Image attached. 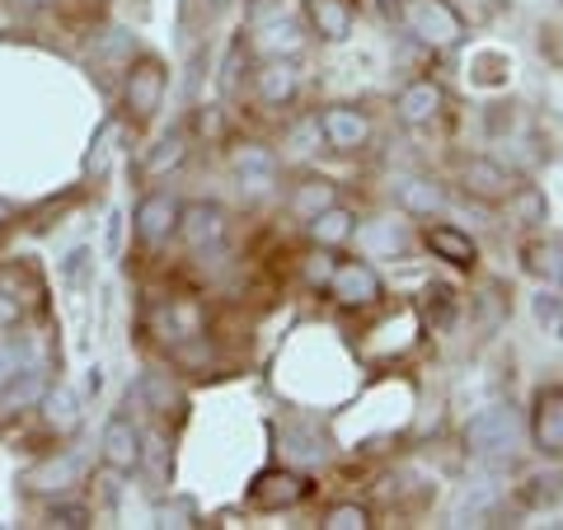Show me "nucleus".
I'll list each match as a JSON object with an SVG mask.
<instances>
[{"label": "nucleus", "instance_id": "41", "mask_svg": "<svg viewBox=\"0 0 563 530\" xmlns=\"http://www.w3.org/2000/svg\"><path fill=\"white\" fill-rule=\"evenodd\" d=\"M24 5H47V0H24Z\"/></svg>", "mask_w": 563, "mask_h": 530}, {"label": "nucleus", "instance_id": "31", "mask_svg": "<svg viewBox=\"0 0 563 530\" xmlns=\"http://www.w3.org/2000/svg\"><path fill=\"white\" fill-rule=\"evenodd\" d=\"M113 141H118V122L109 118V122H103V128H99L95 146H90V155H85V169H90V174H99L103 165H109V155H113Z\"/></svg>", "mask_w": 563, "mask_h": 530}, {"label": "nucleus", "instance_id": "13", "mask_svg": "<svg viewBox=\"0 0 563 530\" xmlns=\"http://www.w3.org/2000/svg\"><path fill=\"white\" fill-rule=\"evenodd\" d=\"M174 231H179V202H174L169 192H151V198H141V207H136V235L146 244H165Z\"/></svg>", "mask_w": 563, "mask_h": 530}, {"label": "nucleus", "instance_id": "17", "mask_svg": "<svg viewBox=\"0 0 563 530\" xmlns=\"http://www.w3.org/2000/svg\"><path fill=\"white\" fill-rule=\"evenodd\" d=\"M231 169H235L240 188L250 184L254 192H263V188L277 179V161H273V151H263V146H244V151H235V155H231Z\"/></svg>", "mask_w": 563, "mask_h": 530}, {"label": "nucleus", "instance_id": "35", "mask_svg": "<svg viewBox=\"0 0 563 530\" xmlns=\"http://www.w3.org/2000/svg\"><path fill=\"white\" fill-rule=\"evenodd\" d=\"M161 526H198V511H192L188 498H179V503L161 507Z\"/></svg>", "mask_w": 563, "mask_h": 530}, {"label": "nucleus", "instance_id": "5", "mask_svg": "<svg viewBox=\"0 0 563 530\" xmlns=\"http://www.w3.org/2000/svg\"><path fill=\"white\" fill-rule=\"evenodd\" d=\"M329 291H333V300H339V306L357 310V306H372V300H380V277H376L372 263L347 258V263H339V268H333Z\"/></svg>", "mask_w": 563, "mask_h": 530}, {"label": "nucleus", "instance_id": "9", "mask_svg": "<svg viewBox=\"0 0 563 530\" xmlns=\"http://www.w3.org/2000/svg\"><path fill=\"white\" fill-rule=\"evenodd\" d=\"M320 132L333 151H362L366 141H372V118L362 109H347V103H333L320 118Z\"/></svg>", "mask_w": 563, "mask_h": 530}, {"label": "nucleus", "instance_id": "40", "mask_svg": "<svg viewBox=\"0 0 563 530\" xmlns=\"http://www.w3.org/2000/svg\"><path fill=\"white\" fill-rule=\"evenodd\" d=\"M10 217H14V207H10V202H5V198H0V225H5V221H10Z\"/></svg>", "mask_w": 563, "mask_h": 530}, {"label": "nucleus", "instance_id": "24", "mask_svg": "<svg viewBox=\"0 0 563 530\" xmlns=\"http://www.w3.org/2000/svg\"><path fill=\"white\" fill-rule=\"evenodd\" d=\"M254 47L268 52V57H282V52H287V57H296V52H301V33H296L291 20H277V24H268V29L258 33Z\"/></svg>", "mask_w": 563, "mask_h": 530}, {"label": "nucleus", "instance_id": "33", "mask_svg": "<svg viewBox=\"0 0 563 530\" xmlns=\"http://www.w3.org/2000/svg\"><path fill=\"white\" fill-rule=\"evenodd\" d=\"M428 314L446 329L451 314H455V291H451V287H432V291H428Z\"/></svg>", "mask_w": 563, "mask_h": 530}, {"label": "nucleus", "instance_id": "6", "mask_svg": "<svg viewBox=\"0 0 563 530\" xmlns=\"http://www.w3.org/2000/svg\"><path fill=\"white\" fill-rule=\"evenodd\" d=\"M531 441L540 455L563 461V390H540L531 409Z\"/></svg>", "mask_w": 563, "mask_h": 530}, {"label": "nucleus", "instance_id": "21", "mask_svg": "<svg viewBox=\"0 0 563 530\" xmlns=\"http://www.w3.org/2000/svg\"><path fill=\"white\" fill-rule=\"evenodd\" d=\"M352 231H357V217H352V211H343L339 202L333 207H324L320 217H310V235L324 244V250H333V244H343Z\"/></svg>", "mask_w": 563, "mask_h": 530}, {"label": "nucleus", "instance_id": "14", "mask_svg": "<svg viewBox=\"0 0 563 530\" xmlns=\"http://www.w3.org/2000/svg\"><path fill=\"white\" fill-rule=\"evenodd\" d=\"M80 479V461L76 455H47V461H38L33 470H24V488L29 493H66L70 484Z\"/></svg>", "mask_w": 563, "mask_h": 530}, {"label": "nucleus", "instance_id": "39", "mask_svg": "<svg viewBox=\"0 0 563 530\" xmlns=\"http://www.w3.org/2000/svg\"><path fill=\"white\" fill-rule=\"evenodd\" d=\"M118 240H122V217H109V254H118Z\"/></svg>", "mask_w": 563, "mask_h": 530}, {"label": "nucleus", "instance_id": "34", "mask_svg": "<svg viewBox=\"0 0 563 530\" xmlns=\"http://www.w3.org/2000/svg\"><path fill=\"white\" fill-rule=\"evenodd\" d=\"M29 357H24V343H0V390L10 385V376L20 371Z\"/></svg>", "mask_w": 563, "mask_h": 530}, {"label": "nucleus", "instance_id": "7", "mask_svg": "<svg viewBox=\"0 0 563 530\" xmlns=\"http://www.w3.org/2000/svg\"><path fill=\"white\" fill-rule=\"evenodd\" d=\"M461 184L470 198H479V202H512V192H517L512 169H503L498 161H465Z\"/></svg>", "mask_w": 563, "mask_h": 530}, {"label": "nucleus", "instance_id": "25", "mask_svg": "<svg viewBox=\"0 0 563 530\" xmlns=\"http://www.w3.org/2000/svg\"><path fill=\"white\" fill-rule=\"evenodd\" d=\"M526 268L544 281H563V244H526Z\"/></svg>", "mask_w": 563, "mask_h": 530}, {"label": "nucleus", "instance_id": "32", "mask_svg": "<svg viewBox=\"0 0 563 530\" xmlns=\"http://www.w3.org/2000/svg\"><path fill=\"white\" fill-rule=\"evenodd\" d=\"M366 244H372V250H390V254H404V231L395 221H376V225H366Z\"/></svg>", "mask_w": 563, "mask_h": 530}, {"label": "nucleus", "instance_id": "16", "mask_svg": "<svg viewBox=\"0 0 563 530\" xmlns=\"http://www.w3.org/2000/svg\"><path fill=\"white\" fill-rule=\"evenodd\" d=\"M428 250L437 258L455 263V268H474L479 263V250H474V240L465 231H455V225H428Z\"/></svg>", "mask_w": 563, "mask_h": 530}, {"label": "nucleus", "instance_id": "19", "mask_svg": "<svg viewBox=\"0 0 563 530\" xmlns=\"http://www.w3.org/2000/svg\"><path fill=\"white\" fill-rule=\"evenodd\" d=\"M43 418L57 437H70L80 428V399L70 395L66 385H52V390H43Z\"/></svg>", "mask_w": 563, "mask_h": 530}, {"label": "nucleus", "instance_id": "8", "mask_svg": "<svg viewBox=\"0 0 563 530\" xmlns=\"http://www.w3.org/2000/svg\"><path fill=\"white\" fill-rule=\"evenodd\" d=\"M99 455L103 465H109L113 474H132L141 465V432L132 418H109V428H103V441H99Z\"/></svg>", "mask_w": 563, "mask_h": 530}, {"label": "nucleus", "instance_id": "2", "mask_svg": "<svg viewBox=\"0 0 563 530\" xmlns=\"http://www.w3.org/2000/svg\"><path fill=\"white\" fill-rule=\"evenodd\" d=\"M399 20L428 47H455L465 38V20L455 14V5H446V0H404Z\"/></svg>", "mask_w": 563, "mask_h": 530}, {"label": "nucleus", "instance_id": "28", "mask_svg": "<svg viewBox=\"0 0 563 530\" xmlns=\"http://www.w3.org/2000/svg\"><path fill=\"white\" fill-rule=\"evenodd\" d=\"M43 521L57 526V530H85V526H95V517H90V507H85V503H52Z\"/></svg>", "mask_w": 563, "mask_h": 530}, {"label": "nucleus", "instance_id": "38", "mask_svg": "<svg viewBox=\"0 0 563 530\" xmlns=\"http://www.w3.org/2000/svg\"><path fill=\"white\" fill-rule=\"evenodd\" d=\"M10 324H20V300L0 291V329H10Z\"/></svg>", "mask_w": 563, "mask_h": 530}, {"label": "nucleus", "instance_id": "26", "mask_svg": "<svg viewBox=\"0 0 563 530\" xmlns=\"http://www.w3.org/2000/svg\"><path fill=\"white\" fill-rule=\"evenodd\" d=\"M563 498V479L559 474H536V479H526V488H521V503L526 507H554Z\"/></svg>", "mask_w": 563, "mask_h": 530}, {"label": "nucleus", "instance_id": "29", "mask_svg": "<svg viewBox=\"0 0 563 530\" xmlns=\"http://www.w3.org/2000/svg\"><path fill=\"white\" fill-rule=\"evenodd\" d=\"M366 526H372V511H366L362 503L329 507V517H324V530H366Z\"/></svg>", "mask_w": 563, "mask_h": 530}, {"label": "nucleus", "instance_id": "36", "mask_svg": "<svg viewBox=\"0 0 563 530\" xmlns=\"http://www.w3.org/2000/svg\"><path fill=\"white\" fill-rule=\"evenodd\" d=\"M333 268H339V263H333L329 254H314V258L306 263V281H310V287H329V277H333Z\"/></svg>", "mask_w": 563, "mask_h": 530}, {"label": "nucleus", "instance_id": "3", "mask_svg": "<svg viewBox=\"0 0 563 530\" xmlns=\"http://www.w3.org/2000/svg\"><path fill=\"white\" fill-rule=\"evenodd\" d=\"M165 90H169V70L155 62V57H141L128 70V109H132V118L136 122H151L155 113H161Z\"/></svg>", "mask_w": 563, "mask_h": 530}, {"label": "nucleus", "instance_id": "12", "mask_svg": "<svg viewBox=\"0 0 563 530\" xmlns=\"http://www.w3.org/2000/svg\"><path fill=\"white\" fill-rule=\"evenodd\" d=\"M442 103H446L442 85H437V80H413V85H404V90H399L395 113H399L404 128H428V122L442 113Z\"/></svg>", "mask_w": 563, "mask_h": 530}, {"label": "nucleus", "instance_id": "15", "mask_svg": "<svg viewBox=\"0 0 563 530\" xmlns=\"http://www.w3.org/2000/svg\"><path fill=\"white\" fill-rule=\"evenodd\" d=\"M306 20L324 43H343L352 33V0H306Z\"/></svg>", "mask_w": 563, "mask_h": 530}, {"label": "nucleus", "instance_id": "10", "mask_svg": "<svg viewBox=\"0 0 563 530\" xmlns=\"http://www.w3.org/2000/svg\"><path fill=\"white\" fill-rule=\"evenodd\" d=\"M179 235L188 250H207V244H217L225 235V211L217 202H188L179 207Z\"/></svg>", "mask_w": 563, "mask_h": 530}, {"label": "nucleus", "instance_id": "1", "mask_svg": "<svg viewBox=\"0 0 563 530\" xmlns=\"http://www.w3.org/2000/svg\"><path fill=\"white\" fill-rule=\"evenodd\" d=\"M526 422L517 404H488L465 422V451L470 455H512V446L521 441Z\"/></svg>", "mask_w": 563, "mask_h": 530}, {"label": "nucleus", "instance_id": "4", "mask_svg": "<svg viewBox=\"0 0 563 530\" xmlns=\"http://www.w3.org/2000/svg\"><path fill=\"white\" fill-rule=\"evenodd\" d=\"M306 493H310V479L306 474H296V470H258L254 474V484H250V503L263 507V511H282V507H296V503H306Z\"/></svg>", "mask_w": 563, "mask_h": 530}, {"label": "nucleus", "instance_id": "27", "mask_svg": "<svg viewBox=\"0 0 563 530\" xmlns=\"http://www.w3.org/2000/svg\"><path fill=\"white\" fill-rule=\"evenodd\" d=\"M399 202L409 207V211H418V217H432L437 207H442V192H437L428 179H409L399 188Z\"/></svg>", "mask_w": 563, "mask_h": 530}, {"label": "nucleus", "instance_id": "37", "mask_svg": "<svg viewBox=\"0 0 563 530\" xmlns=\"http://www.w3.org/2000/svg\"><path fill=\"white\" fill-rule=\"evenodd\" d=\"M320 136V118H310V122H301V128H291V151L296 155H306V151H314L310 141Z\"/></svg>", "mask_w": 563, "mask_h": 530}, {"label": "nucleus", "instance_id": "22", "mask_svg": "<svg viewBox=\"0 0 563 530\" xmlns=\"http://www.w3.org/2000/svg\"><path fill=\"white\" fill-rule=\"evenodd\" d=\"M333 202H339V192H333V184H329V179H310V184H301V188L291 192V211H296L301 221L320 217V211H324V207H333Z\"/></svg>", "mask_w": 563, "mask_h": 530}, {"label": "nucleus", "instance_id": "18", "mask_svg": "<svg viewBox=\"0 0 563 530\" xmlns=\"http://www.w3.org/2000/svg\"><path fill=\"white\" fill-rule=\"evenodd\" d=\"M43 390H47V371H43L38 362H24V366L10 376L5 395H0V409H29L33 399H43Z\"/></svg>", "mask_w": 563, "mask_h": 530}, {"label": "nucleus", "instance_id": "20", "mask_svg": "<svg viewBox=\"0 0 563 530\" xmlns=\"http://www.w3.org/2000/svg\"><path fill=\"white\" fill-rule=\"evenodd\" d=\"M136 395L146 399L151 413H174V409H184V390L165 376V371H146V376L136 380Z\"/></svg>", "mask_w": 563, "mask_h": 530}, {"label": "nucleus", "instance_id": "23", "mask_svg": "<svg viewBox=\"0 0 563 530\" xmlns=\"http://www.w3.org/2000/svg\"><path fill=\"white\" fill-rule=\"evenodd\" d=\"M184 155H188L184 132H169L165 141H155V151L146 155V174H151V179H161V174H169V169L184 165Z\"/></svg>", "mask_w": 563, "mask_h": 530}, {"label": "nucleus", "instance_id": "11", "mask_svg": "<svg viewBox=\"0 0 563 530\" xmlns=\"http://www.w3.org/2000/svg\"><path fill=\"white\" fill-rule=\"evenodd\" d=\"M254 90L268 109H282V103H291L296 90H301V70H296L291 57H268L254 70Z\"/></svg>", "mask_w": 563, "mask_h": 530}, {"label": "nucleus", "instance_id": "30", "mask_svg": "<svg viewBox=\"0 0 563 530\" xmlns=\"http://www.w3.org/2000/svg\"><path fill=\"white\" fill-rule=\"evenodd\" d=\"M531 310H536V320L544 324V333L563 343V296H544V291H540Z\"/></svg>", "mask_w": 563, "mask_h": 530}]
</instances>
